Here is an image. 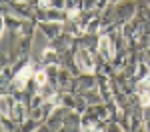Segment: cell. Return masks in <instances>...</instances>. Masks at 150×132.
<instances>
[{
    "label": "cell",
    "mask_w": 150,
    "mask_h": 132,
    "mask_svg": "<svg viewBox=\"0 0 150 132\" xmlns=\"http://www.w3.org/2000/svg\"><path fill=\"white\" fill-rule=\"evenodd\" d=\"M76 64L82 72H94V62L88 54V50H78L76 54Z\"/></svg>",
    "instance_id": "cell-1"
},
{
    "label": "cell",
    "mask_w": 150,
    "mask_h": 132,
    "mask_svg": "<svg viewBox=\"0 0 150 132\" xmlns=\"http://www.w3.org/2000/svg\"><path fill=\"white\" fill-rule=\"evenodd\" d=\"M32 74H34L32 66H30V64H26V66H24L22 70H20L18 74H16V78H14V86H16L18 90H22L24 86H26V82H28V78H30Z\"/></svg>",
    "instance_id": "cell-2"
},
{
    "label": "cell",
    "mask_w": 150,
    "mask_h": 132,
    "mask_svg": "<svg viewBox=\"0 0 150 132\" xmlns=\"http://www.w3.org/2000/svg\"><path fill=\"white\" fill-rule=\"evenodd\" d=\"M100 52H102L106 58H112L114 56V50L110 48V38L108 36H102L100 38Z\"/></svg>",
    "instance_id": "cell-3"
},
{
    "label": "cell",
    "mask_w": 150,
    "mask_h": 132,
    "mask_svg": "<svg viewBox=\"0 0 150 132\" xmlns=\"http://www.w3.org/2000/svg\"><path fill=\"white\" fill-rule=\"evenodd\" d=\"M148 88H150V74L146 76V78H142L138 84V92H148Z\"/></svg>",
    "instance_id": "cell-4"
},
{
    "label": "cell",
    "mask_w": 150,
    "mask_h": 132,
    "mask_svg": "<svg viewBox=\"0 0 150 132\" xmlns=\"http://www.w3.org/2000/svg\"><path fill=\"white\" fill-rule=\"evenodd\" d=\"M36 84H38V86H44V84H46V72L44 70L36 72Z\"/></svg>",
    "instance_id": "cell-5"
},
{
    "label": "cell",
    "mask_w": 150,
    "mask_h": 132,
    "mask_svg": "<svg viewBox=\"0 0 150 132\" xmlns=\"http://www.w3.org/2000/svg\"><path fill=\"white\" fill-rule=\"evenodd\" d=\"M140 104L142 106H150V94L148 92H140Z\"/></svg>",
    "instance_id": "cell-6"
}]
</instances>
